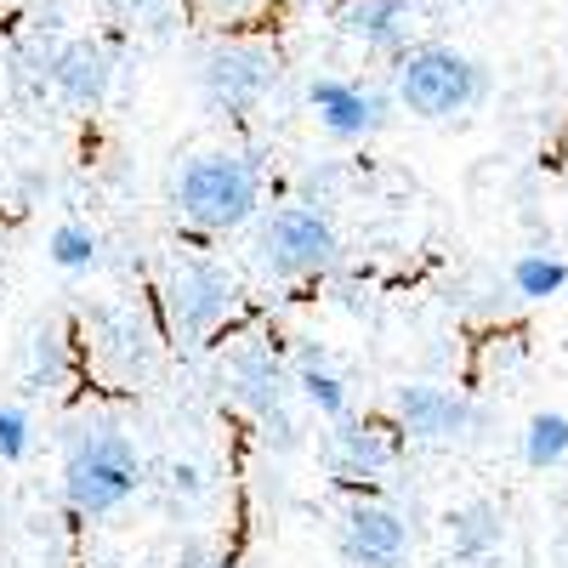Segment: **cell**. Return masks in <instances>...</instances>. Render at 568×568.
Listing matches in <instances>:
<instances>
[{"label":"cell","instance_id":"7c38bea8","mask_svg":"<svg viewBox=\"0 0 568 568\" xmlns=\"http://www.w3.org/2000/svg\"><path fill=\"white\" fill-rule=\"evenodd\" d=\"M45 74H52V85L63 91L69 103L91 109V103L109 98V85H114V58L103 52L98 40H69L63 52L45 63Z\"/></svg>","mask_w":568,"mask_h":568},{"label":"cell","instance_id":"9a60e30c","mask_svg":"<svg viewBox=\"0 0 568 568\" xmlns=\"http://www.w3.org/2000/svg\"><path fill=\"white\" fill-rule=\"evenodd\" d=\"M568 284V262L562 256H546V251H535V256H517L511 262V291L524 296V302H546V296H557Z\"/></svg>","mask_w":568,"mask_h":568},{"label":"cell","instance_id":"8fae6325","mask_svg":"<svg viewBox=\"0 0 568 568\" xmlns=\"http://www.w3.org/2000/svg\"><path fill=\"white\" fill-rule=\"evenodd\" d=\"M227 393H233V404H245L251 415L267 420L291 404V375H284V364L267 347H240L227 358Z\"/></svg>","mask_w":568,"mask_h":568},{"label":"cell","instance_id":"3957f363","mask_svg":"<svg viewBox=\"0 0 568 568\" xmlns=\"http://www.w3.org/2000/svg\"><path fill=\"white\" fill-rule=\"evenodd\" d=\"M393 85H398V103L415 120H455L484 103L489 69L478 58L455 52V45H409L393 63Z\"/></svg>","mask_w":568,"mask_h":568},{"label":"cell","instance_id":"9c48e42d","mask_svg":"<svg viewBox=\"0 0 568 568\" xmlns=\"http://www.w3.org/2000/svg\"><path fill=\"white\" fill-rule=\"evenodd\" d=\"M342 557L358 568H398L409 557V524L393 506L353 500L342 511Z\"/></svg>","mask_w":568,"mask_h":568},{"label":"cell","instance_id":"ba28073f","mask_svg":"<svg viewBox=\"0 0 568 568\" xmlns=\"http://www.w3.org/2000/svg\"><path fill=\"white\" fill-rule=\"evenodd\" d=\"M307 109L336 142H364V136H375L387 125V98L382 91H369L358 80H342V74L313 80L307 85Z\"/></svg>","mask_w":568,"mask_h":568},{"label":"cell","instance_id":"7402d4cb","mask_svg":"<svg viewBox=\"0 0 568 568\" xmlns=\"http://www.w3.org/2000/svg\"><path fill=\"white\" fill-rule=\"evenodd\" d=\"M205 7H211L216 18H240V12L251 7V0H205Z\"/></svg>","mask_w":568,"mask_h":568},{"label":"cell","instance_id":"30bf717a","mask_svg":"<svg viewBox=\"0 0 568 568\" xmlns=\"http://www.w3.org/2000/svg\"><path fill=\"white\" fill-rule=\"evenodd\" d=\"M336 23H342L347 40L364 45V52L398 63L409 52V40H415L420 12H415V0H347V7L336 12Z\"/></svg>","mask_w":568,"mask_h":568},{"label":"cell","instance_id":"2e32d148","mask_svg":"<svg viewBox=\"0 0 568 568\" xmlns=\"http://www.w3.org/2000/svg\"><path fill=\"white\" fill-rule=\"evenodd\" d=\"M524 460H529L535 471L568 460V415L546 409V415H535V420L524 426Z\"/></svg>","mask_w":568,"mask_h":568},{"label":"cell","instance_id":"ffe728a7","mask_svg":"<svg viewBox=\"0 0 568 568\" xmlns=\"http://www.w3.org/2000/svg\"><path fill=\"white\" fill-rule=\"evenodd\" d=\"M23 455H29V415L0 409V460H23Z\"/></svg>","mask_w":568,"mask_h":568},{"label":"cell","instance_id":"ac0fdd59","mask_svg":"<svg viewBox=\"0 0 568 568\" xmlns=\"http://www.w3.org/2000/svg\"><path fill=\"white\" fill-rule=\"evenodd\" d=\"M296 387H302V398H307L324 420H342V415H347V382H342L336 369H324V358H318V364H302Z\"/></svg>","mask_w":568,"mask_h":568},{"label":"cell","instance_id":"277c9868","mask_svg":"<svg viewBox=\"0 0 568 568\" xmlns=\"http://www.w3.org/2000/svg\"><path fill=\"white\" fill-rule=\"evenodd\" d=\"M342 256V240H336V222L313 205H278L262 216L256 227V262L273 273V278H313V273H329Z\"/></svg>","mask_w":568,"mask_h":568},{"label":"cell","instance_id":"8992f818","mask_svg":"<svg viewBox=\"0 0 568 568\" xmlns=\"http://www.w3.org/2000/svg\"><path fill=\"white\" fill-rule=\"evenodd\" d=\"M240 307V278L211 256H187L182 267H171L165 278V318L182 342H205L233 318Z\"/></svg>","mask_w":568,"mask_h":568},{"label":"cell","instance_id":"e0dca14e","mask_svg":"<svg viewBox=\"0 0 568 568\" xmlns=\"http://www.w3.org/2000/svg\"><path fill=\"white\" fill-rule=\"evenodd\" d=\"M98 336H103V353H114L125 369L149 364V329L136 324V313H98Z\"/></svg>","mask_w":568,"mask_h":568},{"label":"cell","instance_id":"6da1fadb","mask_svg":"<svg viewBox=\"0 0 568 568\" xmlns=\"http://www.w3.org/2000/svg\"><path fill=\"white\" fill-rule=\"evenodd\" d=\"M171 200L182 211L187 227H200V233H233V227H245L262 205V171L245 160V154H194L182 171H176V187H171Z\"/></svg>","mask_w":568,"mask_h":568},{"label":"cell","instance_id":"52a82bcc","mask_svg":"<svg viewBox=\"0 0 568 568\" xmlns=\"http://www.w3.org/2000/svg\"><path fill=\"white\" fill-rule=\"evenodd\" d=\"M398 426L415 444H460L484 426V415H478V404H466L449 387L409 382V387H398Z\"/></svg>","mask_w":568,"mask_h":568},{"label":"cell","instance_id":"7a4b0ae2","mask_svg":"<svg viewBox=\"0 0 568 568\" xmlns=\"http://www.w3.org/2000/svg\"><path fill=\"white\" fill-rule=\"evenodd\" d=\"M142 489V455L120 426H80L63 460V495L80 517H109Z\"/></svg>","mask_w":568,"mask_h":568},{"label":"cell","instance_id":"44dd1931","mask_svg":"<svg viewBox=\"0 0 568 568\" xmlns=\"http://www.w3.org/2000/svg\"><path fill=\"white\" fill-rule=\"evenodd\" d=\"M176 568H233V562H227V557H205V551H187Z\"/></svg>","mask_w":568,"mask_h":568},{"label":"cell","instance_id":"4fadbf2b","mask_svg":"<svg viewBox=\"0 0 568 568\" xmlns=\"http://www.w3.org/2000/svg\"><path fill=\"white\" fill-rule=\"evenodd\" d=\"M329 466H336L342 478H382V471L393 466V444H387L382 426L342 415L336 433H329Z\"/></svg>","mask_w":568,"mask_h":568},{"label":"cell","instance_id":"5bb4252c","mask_svg":"<svg viewBox=\"0 0 568 568\" xmlns=\"http://www.w3.org/2000/svg\"><path fill=\"white\" fill-rule=\"evenodd\" d=\"M500 540H506V517H500L495 500H466V506L449 511V551H455L460 562L489 557Z\"/></svg>","mask_w":568,"mask_h":568},{"label":"cell","instance_id":"d6986e66","mask_svg":"<svg viewBox=\"0 0 568 568\" xmlns=\"http://www.w3.org/2000/svg\"><path fill=\"white\" fill-rule=\"evenodd\" d=\"M52 262L63 267V273H85V267H98V256H103V240L91 227H80V222H63L58 233H52Z\"/></svg>","mask_w":568,"mask_h":568},{"label":"cell","instance_id":"5b68a950","mask_svg":"<svg viewBox=\"0 0 568 568\" xmlns=\"http://www.w3.org/2000/svg\"><path fill=\"white\" fill-rule=\"evenodd\" d=\"M278 85V52L262 40H216L200 52V91L222 114H251Z\"/></svg>","mask_w":568,"mask_h":568}]
</instances>
